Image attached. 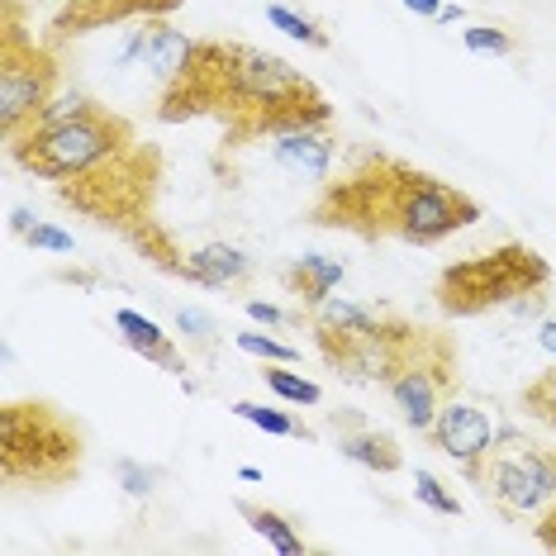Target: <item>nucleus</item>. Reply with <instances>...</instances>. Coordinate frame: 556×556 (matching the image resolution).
Listing matches in <instances>:
<instances>
[{
    "label": "nucleus",
    "instance_id": "412c9836",
    "mask_svg": "<svg viewBox=\"0 0 556 556\" xmlns=\"http://www.w3.org/2000/svg\"><path fill=\"white\" fill-rule=\"evenodd\" d=\"M233 414H238L243 424L262 428V433H271V438H309V428H305V424H295L286 409H271V404L238 400V404H233Z\"/></svg>",
    "mask_w": 556,
    "mask_h": 556
},
{
    "label": "nucleus",
    "instance_id": "c756f323",
    "mask_svg": "<svg viewBox=\"0 0 556 556\" xmlns=\"http://www.w3.org/2000/svg\"><path fill=\"white\" fill-rule=\"evenodd\" d=\"M243 314L252 324H262V328H281L286 324V314L276 305H267V300H243Z\"/></svg>",
    "mask_w": 556,
    "mask_h": 556
},
{
    "label": "nucleus",
    "instance_id": "2f4dec72",
    "mask_svg": "<svg viewBox=\"0 0 556 556\" xmlns=\"http://www.w3.org/2000/svg\"><path fill=\"white\" fill-rule=\"evenodd\" d=\"M34 224H39V214H34V210H24V205H15V210H10V233H29L34 229Z\"/></svg>",
    "mask_w": 556,
    "mask_h": 556
},
{
    "label": "nucleus",
    "instance_id": "39448f33",
    "mask_svg": "<svg viewBox=\"0 0 556 556\" xmlns=\"http://www.w3.org/2000/svg\"><path fill=\"white\" fill-rule=\"evenodd\" d=\"M81 452V428L48 400H10L0 409V476L10 485H67Z\"/></svg>",
    "mask_w": 556,
    "mask_h": 556
},
{
    "label": "nucleus",
    "instance_id": "f3484780",
    "mask_svg": "<svg viewBox=\"0 0 556 556\" xmlns=\"http://www.w3.org/2000/svg\"><path fill=\"white\" fill-rule=\"evenodd\" d=\"M115 328H119V338L138 352V357H148L153 366H162V371H172V376H186L181 348H176V343H172V333H162V328L148 319V314L119 309V314H115Z\"/></svg>",
    "mask_w": 556,
    "mask_h": 556
},
{
    "label": "nucleus",
    "instance_id": "1a4fd4ad",
    "mask_svg": "<svg viewBox=\"0 0 556 556\" xmlns=\"http://www.w3.org/2000/svg\"><path fill=\"white\" fill-rule=\"evenodd\" d=\"M386 395L400 409V419L424 438L428 428H433L438 409L457 395V348H452V338L433 328L428 343L395 371V381L386 386Z\"/></svg>",
    "mask_w": 556,
    "mask_h": 556
},
{
    "label": "nucleus",
    "instance_id": "f03ea898",
    "mask_svg": "<svg viewBox=\"0 0 556 556\" xmlns=\"http://www.w3.org/2000/svg\"><path fill=\"white\" fill-rule=\"evenodd\" d=\"M309 219L319 229H343L366 243L395 238V243L433 248L442 238L471 229L480 205L457 186L419 172L414 162L390 153H366L343 181H324Z\"/></svg>",
    "mask_w": 556,
    "mask_h": 556
},
{
    "label": "nucleus",
    "instance_id": "393cba45",
    "mask_svg": "<svg viewBox=\"0 0 556 556\" xmlns=\"http://www.w3.org/2000/svg\"><path fill=\"white\" fill-rule=\"evenodd\" d=\"M462 43L471 48V53H485V58H514L518 53V39L509 29H500V24H471V29L462 34Z\"/></svg>",
    "mask_w": 556,
    "mask_h": 556
},
{
    "label": "nucleus",
    "instance_id": "423d86ee",
    "mask_svg": "<svg viewBox=\"0 0 556 556\" xmlns=\"http://www.w3.org/2000/svg\"><path fill=\"white\" fill-rule=\"evenodd\" d=\"M547 286H552V267L538 248L504 243L495 252H480V257L452 262V267L438 276L433 300L447 319H476V314L538 300Z\"/></svg>",
    "mask_w": 556,
    "mask_h": 556
},
{
    "label": "nucleus",
    "instance_id": "5701e85b",
    "mask_svg": "<svg viewBox=\"0 0 556 556\" xmlns=\"http://www.w3.org/2000/svg\"><path fill=\"white\" fill-rule=\"evenodd\" d=\"M518 400H523V409L533 414L538 424H547L556 433V366H552V371H542V376H533Z\"/></svg>",
    "mask_w": 556,
    "mask_h": 556
},
{
    "label": "nucleus",
    "instance_id": "dca6fc26",
    "mask_svg": "<svg viewBox=\"0 0 556 556\" xmlns=\"http://www.w3.org/2000/svg\"><path fill=\"white\" fill-rule=\"evenodd\" d=\"M248 276H252V257L233 243H205V248L186 252V262H181V281L205 286V290L243 286Z\"/></svg>",
    "mask_w": 556,
    "mask_h": 556
},
{
    "label": "nucleus",
    "instance_id": "ddd939ff",
    "mask_svg": "<svg viewBox=\"0 0 556 556\" xmlns=\"http://www.w3.org/2000/svg\"><path fill=\"white\" fill-rule=\"evenodd\" d=\"M191 43H195V39H186V34L172 29V24L143 20V29L129 34V43H124L119 62H124V67H148L162 86H167L176 72L186 67V58H191Z\"/></svg>",
    "mask_w": 556,
    "mask_h": 556
},
{
    "label": "nucleus",
    "instance_id": "a211bd4d",
    "mask_svg": "<svg viewBox=\"0 0 556 556\" xmlns=\"http://www.w3.org/2000/svg\"><path fill=\"white\" fill-rule=\"evenodd\" d=\"M343 276H348V271H343V262H338V257H324V252H305L295 267H286L281 281H286V290L300 300V305L314 309V305H324V300L333 295L338 286H343Z\"/></svg>",
    "mask_w": 556,
    "mask_h": 556
},
{
    "label": "nucleus",
    "instance_id": "a878e982",
    "mask_svg": "<svg viewBox=\"0 0 556 556\" xmlns=\"http://www.w3.org/2000/svg\"><path fill=\"white\" fill-rule=\"evenodd\" d=\"M414 500L424 504V509H433V514H442V518H457L462 514V500L452 495L447 485L433 476V471H414Z\"/></svg>",
    "mask_w": 556,
    "mask_h": 556
},
{
    "label": "nucleus",
    "instance_id": "cd10ccee",
    "mask_svg": "<svg viewBox=\"0 0 556 556\" xmlns=\"http://www.w3.org/2000/svg\"><path fill=\"white\" fill-rule=\"evenodd\" d=\"M24 243L39 248V252H72L77 243H72V233H62L58 224H34L29 233H24Z\"/></svg>",
    "mask_w": 556,
    "mask_h": 556
},
{
    "label": "nucleus",
    "instance_id": "9b49d317",
    "mask_svg": "<svg viewBox=\"0 0 556 556\" xmlns=\"http://www.w3.org/2000/svg\"><path fill=\"white\" fill-rule=\"evenodd\" d=\"M186 0H62V10L48 20V43H67L81 34L110 29L124 20H167L172 10H181Z\"/></svg>",
    "mask_w": 556,
    "mask_h": 556
},
{
    "label": "nucleus",
    "instance_id": "473e14b6",
    "mask_svg": "<svg viewBox=\"0 0 556 556\" xmlns=\"http://www.w3.org/2000/svg\"><path fill=\"white\" fill-rule=\"evenodd\" d=\"M404 10H409V15H424V20H438L442 0H404Z\"/></svg>",
    "mask_w": 556,
    "mask_h": 556
},
{
    "label": "nucleus",
    "instance_id": "6ab92c4d",
    "mask_svg": "<svg viewBox=\"0 0 556 556\" xmlns=\"http://www.w3.org/2000/svg\"><path fill=\"white\" fill-rule=\"evenodd\" d=\"M238 514L248 518V528H252V533H257L262 542H267L271 552H281V556H305V538H300V528L290 523L286 514L262 509V504H243V500H238Z\"/></svg>",
    "mask_w": 556,
    "mask_h": 556
},
{
    "label": "nucleus",
    "instance_id": "72a5a7b5",
    "mask_svg": "<svg viewBox=\"0 0 556 556\" xmlns=\"http://www.w3.org/2000/svg\"><path fill=\"white\" fill-rule=\"evenodd\" d=\"M538 343H542V352H552V357H556V319H542Z\"/></svg>",
    "mask_w": 556,
    "mask_h": 556
},
{
    "label": "nucleus",
    "instance_id": "7c9ffc66",
    "mask_svg": "<svg viewBox=\"0 0 556 556\" xmlns=\"http://www.w3.org/2000/svg\"><path fill=\"white\" fill-rule=\"evenodd\" d=\"M533 538H538L547 552H556V504H552L547 514H538V518H533Z\"/></svg>",
    "mask_w": 556,
    "mask_h": 556
},
{
    "label": "nucleus",
    "instance_id": "2eb2a0df",
    "mask_svg": "<svg viewBox=\"0 0 556 556\" xmlns=\"http://www.w3.org/2000/svg\"><path fill=\"white\" fill-rule=\"evenodd\" d=\"M271 157L276 167L309 176V181H328V167H333V134L328 124H309V129H286L271 138Z\"/></svg>",
    "mask_w": 556,
    "mask_h": 556
},
{
    "label": "nucleus",
    "instance_id": "f257e3e1",
    "mask_svg": "<svg viewBox=\"0 0 556 556\" xmlns=\"http://www.w3.org/2000/svg\"><path fill=\"white\" fill-rule=\"evenodd\" d=\"M162 124L219 119L229 148L252 138H276L286 129L333 124V105L300 67L252 43L195 39L191 58L157 96Z\"/></svg>",
    "mask_w": 556,
    "mask_h": 556
},
{
    "label": "nucleus",
    "instance_id": "7ed1b4c3",
    "mask_svg": "<svg viewBox=\"0 0 556 556\" xmlns=\"http://www.w3.org/2000/svg\"><path fill=\"white\" fill-rule=\"evenodd\" d=\"M134 143H138V134L119 110L86 100L81 110H72V115H62V119L34 124L29 134L10 138L5 148H10L15 167L39 176V181L62 186V181H77V176L96 172L100 162L119 157L124 148H134Z\"/></svg>",
    "mask_w": 556,
    "mask_h": 556
},
{
    "label": "nucleus",
    "instance_id": "4468645a",
    "mask_svg": "<svg viewBox=\"0 0 556 556\" xmlns=\"http://www.w3.org/2000/svg\"><path fill=\"white\" fill-rule=\"evenodd\" d=\"M333 442H338V452H343L348 462H357L366 466V471H376V476H390V471H400L404 466V452H400V442L386 433V428H371L362 419V414H333Z\"/></svg>",
    "mask_w": 556,
    "mask_h": 556
},
{
    "label": "nucleus",
    "instance_id": "20e7f679",
    "mask_svg": "<svg viewBox=\"0 0 556 556\" xmlns=\"http://www.w3.org/2000/svg\"><path fill=\"white\" fill-rule=\"evenodd\" d=\"M157 181H162L157 148L134 143V148H124L119 157L100 162L96 172L77 176V181H62L58 195H62V205H72L77 214H86V219L124 233L129 243H143V238L157 229V219H153Z\"/></svg>",
    "mask_w": 556,
    "mask_h": 556
},
{
    "label": "nucleus",
    "instance_id": "f8f14e48",
    "mask_svg": "<svg viewBox=\"0 0 556 556\" xmlns=\"http://www.w3.org/2000/svg\"><path fill=\"white\" fill-rule=\"evenodd\" d=\"M433 447L442 452V457H452L462 466V471H471V466L490 452V442L500 438V428L490 424V414L480 409V404H466V400H447L438 409L433 428L424 433Z\"/></svg>",
    "mask_w": 556,
    "mask_h": 556
},
{
    "label": "nucleus",
    "instance_id": "c85d7f7f",
    "mask_svg": "<svg viewBox=\"0 0 556 556\" xmlns=\"http://www.w3.org/2000/svg\"><path fill=\"white\" fill-rule=\"evenodd\" d=\"M176 328H181L186 338H195V343H210L214 338V319L205 309H176Z\"/></svg>",
    "mask_w": 556,
    "mask_h": 556
},
{
    "label": "nucleus",
    "instance_id": "aec40b11",
    "mask_svg": "<svg viewBox=\"0 0 556 556\" xmlns=\"http://www.w3.org/2000/svg\"><path fill=\"white\" fill-rule=\"evenodd\" d=\"M262 381L271 386V395L276 400H286V404H305V409H314V404H324V390L305 381L300 371H290V366L281 362H267V371H262Z\"/></svg>",
    "mask_w": 556,
    "mask_h": 556
},
{
    "label": "nucleus",
    "instance_id": "b1692460",
    "mask_svg": "<svg viewBox=\"0 0 556 556\" xmlns=\"http://www.w3.org/2000/svg\"><path fill=\"white\" fill-rule=\"evenodd\" d=\"M233 343H238V352H248V357H257V362H281V366L300 362V348H290V343H281V338H271V333H257V328L233 333Z\"/></svg>",
    "mask_w": 556,
    "mask_h": 556
},
{
    "label": "nucleus",
    "instance_id": "f704fd0d",
    "mask_svg": "<svg viewBox=\"0 0 556 556\" xmlns=\"http://www.w3.org/2000/svg\"><path fill=\"white\" fill-rule=\"evenodd\" d=\"M452 20H462V5H442L438 10V24H452Z\"/></svg>",
    "mask_w": 556,
    "mask_h": 556
},
{
    "label": "nucleus",
    "instance_id": "4be33fe9",
    "mask_svg": "<svg viewBox=\"0 0 556 556\" xmlns=\"http://www.w3.org/2000/svg\"><path fill=\"white\" fill-rule=\"evenodd\" d=\"M267 24L271 29H281L286 39H300L305 48H328V34L319 29V24H314L309 15H300V10H290V5H267Z\"/></svg>",
    "mask_w": 556,
    "mask_h": 556
},
{
    "label": "nucleus",
    "instance_id": "6e6552de",
    "mask_svg": "<svg viewBox=\"0 0 556 556\" xmlns=\"http://www.w3.org/2000/svg\"><path fill=\"white\" fill-rule=\"evenodd\" d=\"M58 58L53 43H39L20 24V0H5V29H0V134L20 138L43 119L58 100Z\"/></svg>",
    "mask_w": 556,
    "mask_h": 556
},
{
    "label": "nucleus",
    "instance_id": "bb28decb",
    "mask_svg": "<svg viewBox=\"0 0 556 556\" xmlns=\"http://www.w3.org/2000/svg\"><path fill=\"white\" fill-rule=\"evenodd\" d=\"M115 476H119V485H124V495H129V500H148V495H153V485H157L153 466H143V462H134V457H119L115 462Z\"/></svg>",
    "mask_w": 556,
    "mask_h": 556
},
{
    "label": "nucleus",
    "instance_id": "0eeeda50",
    "mask_svg": "<svg viewBox=\"0 0 556 556\" xmlns=\"http://www.w3.org/2000/svg\"><path fill=\"white\" fill-rule=\"evenodd\" d=\"M462 476L504 523H533L556 504V447H538L533 438L514 433V428H504L485 457Z\"/></svg>",
    "mask_w": 556,
    "mask_h": 556
},
{
    "label": "nucleus",
    "instance_id": "9d476101",
    "mask_svg": "<svg viewBox=\"0 0 556 556\" xmlns=\"http://www.w3.org/2000/svg\"><path fill=\"white\" fill-rule=\"evenodd\" d=\"M428 333L433 328L409 324V319H381L366 333L348 338V343L324 348V362L352 386H390L400 366L428 343Z\"/></svg>",
    "mask_w": 556,
    "mask_h": 556
}]
</instances>
